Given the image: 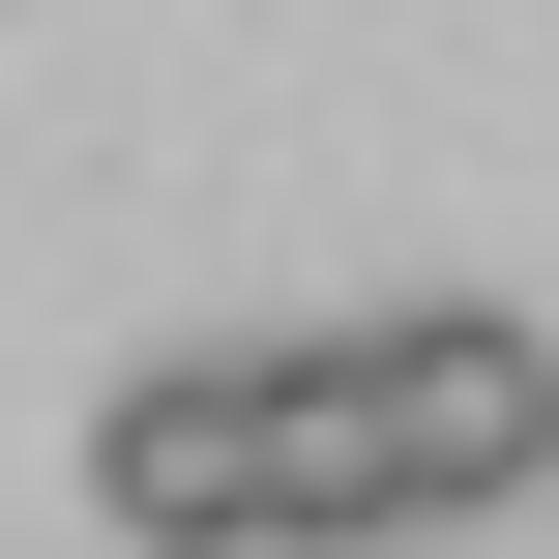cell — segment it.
Returning a JSON list of instances; mask_svg holds the SVG:
<instances>
[{
	"mask_svg": "<svg viewBox=\"0 0 559 559\" xmlns=\"http://www.w3.org/2000/svg\"><path fill=\"white\" fill-rule=\"evenodd\" d=\"M88 501H118V559H383L413 531V472L354 413V324L324 354H147L88 413Z\"/></svg>",
	"mask_w": 559,
	"mask_h": 559,
	"instance_id": "1",
	"label": "cell"
},
{
	"mask_svg": "<svg viewBox=\"0 0 559 559\" xmlns=\"http://www.w3.org/2000/svg\"><path fill=\"white\" fill-rule=\"evenodd\" d=\"M354 413H383L413 531H501V501H559V324H501V295H413V324H354Z\"/></svg>",
	"mask_w": 559,
	"mask_h": 559,
	"instance_id": "2",
	"label": "cell"
}]
</instances>
